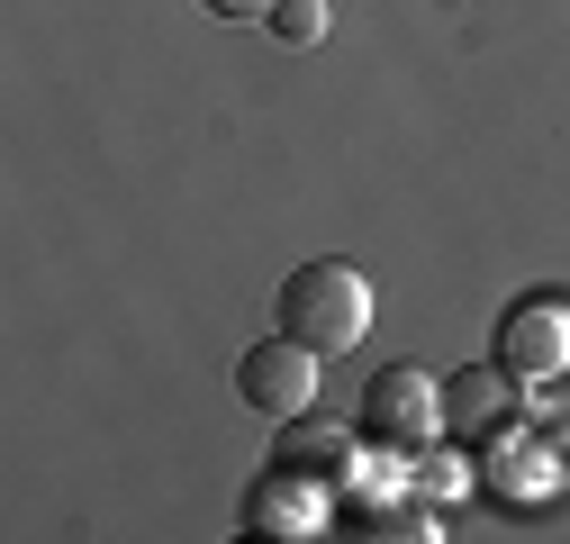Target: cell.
<instances>
[{
	"instance_id": "1",
	"label": "cell",
	"mask_w": 570,
	"mask_h": 544,
	"mask_svg": "<svg viewBox=\"0 0 570 544\" xmlns=\"http://www.w3.org/2000/svg\"><path fill=\"white\" fill-rule=\"evenodd\" d=\"M272 318H281V336H299L317 354H353L372 336V282L344 254H317V263H299L291 282H281Z\"/></svg>"
},
{
	"instance_id": "2",
	"label": "cell",
	"mask_w": 570,
	"mask_h": 544,
	"mask_svg": "<svg viewBox=\"0 0 570 544\" xmlns=\"http://www.w3.org/2000/svg\"><path fill=\"white\" fill-rule=\"evenodd\" d=\"M363 445H381V454H425L444 436V381H425L416 363H390L372 390H363Z\"/></svg>"
},
{
	"instance_id": "3",
	"label": "cell",
	"mask_w": 570,
	"mask_h": 544,
	"mask_svg": "<svg viewBox=\"0 0 570 544\" xmlns=\"http://www.w3.org/2000/svg\"><path fill=\"white\" fill-rule=\"evenodd\" d=\"M236 390L254 418H299V408L317 399V346H299V336H263V346L236 363Z\"/></svg>"
},
{
	"instance_id": "4",
	"label": "cell",
	"mask_w": 570,
	"mask_h": 544,
	"mask_svg": "<svg viewBox=\"0 0 570 544\" xmlns=\"http://www.w3.org/2000/svg\"><path fill=\"white\" fill-rule=\"evenodd\" d=\"M353 445H363V427H335V418H281V445H272V472L291 490H344V472H353Z\"/></svg>"
},
{
	"instance_id": "5",
	"label": "cell",
	"mask_w": 570,
	"mask_h": 544,
	"mask_svg": "<svg viewBox=\"0 0 570 544\" xmlns=\"http://www.w3.org/2000/svg\"><path fill=\"white\" fill-rule=\"evenodd\" d=\"M498 363L517 381H561L570 372V309L561 300H517L498 318Z\"/></svg>"
},
{
	"instance_id": "6",
	"label": "cell",
	"mask_w": 570,
	"mask_h": 544,
	"mask_svg": "<svg viewBox=\"0 0 570 544\" xmlns=\"http://www.w3.org/2000/svg\"><path fill=\"white\" fill-rule=\"evenodd\" d=\"M517 427V372L508 363H480V372H453L444 381V436L453 445H489V436H508Z\"/></svg>"
},
{
	"instance_id": "7",
	"label": "cell",
	"mask_w": 570,
	"mask_h": 544,
	"mask_svg": "<svg viewBox=\"0 0 570 544\" xmlns=\"http://www.w3.org/2000/svg\"><path fill=\"white\" fill-rule=\"evenodd\" d=\"M263 28H272V37H291V46H317V37H326V0H281Z\"/></svg>"
},
{
	"instance_id": "8",
	"label": "cell",
	"mask_w": 570,
	"mask_h": 544,
	"mask_svg": "<svg viewBox=\"0 0 570 544\" xmlns=\"http://www.w3.org/2000/svg\"><path fill=\"white\" fill-rule=\"evenodd\" d=\"M199 10H208V19H236V28H254V19H272V10H281V0H199Z\"/></svg>"
}]
</instances>
